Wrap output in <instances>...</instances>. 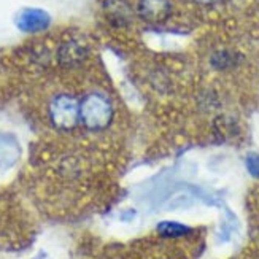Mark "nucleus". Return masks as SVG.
<instances>
[{"mask_svg":"<svg viewBox=\"0 0 259 259\" xmlns=\"http://www.w3.org/2000/svg\"><path fill=\"white\" fill-rule=\"evenodd\" d=\"M16 24L21 30L24 32H38L47 29V26L50 24V16L41 10H24L21 11Z\"/></svg>","mask_w":259,"mask_h":259,"instance_id":"nucleus-4","label":"nucleus"},{"mask_svg":"<svg viewBox=\"0 0 259 259\" xmlns=\"http://www.w3.org/2000/svg\"><path fill=\"white\" fill-rule=\"evenodd\" d=\"M137 15L151 24L164 22L172 15V4L170 0H139Z\"/></svg>","mask_w":259,"mask_h":259,"instance_id":"nucleus-3","label":"nucleus"},{"mask_svg":"<svg viewBox=\"0 0 259 259\" xmlns=\"http://www.w3.org/2000/svg\"><path fill=\"white\" fill-rule=\"evenodd\" d=\"M48 118L56 131H73L80 124V100L70 94L54 96L48 105Z\"/></svg>","mask_w":259,"mask_h":259,"instance_id":"nucleus-2","label":"nucleus"},{"mask_svg":"<svg viewBox=\"0 0 259 259\" xmlns=\"http://www.w3.org/2000/svg\"><path fill=\"white\" fill-rule=\"evenodd\" d=\"M113 121V105L102 93H89L80 100V124L88 131H105Z\"/></svg>","mask_w":259,"mask_h":259,"instance_id":"nucleus-1","label":"nucleus"},{"mask_svg":"<svg viewBox=\"0 0 259 259\" xmlns=\"http://www.w3.org/2000/svg\"><path fill=\"white\" fill-rule=\"evenodd\" d=\"M107 11L111 21L118 22L119 26L126 24L131 19V8L124 0H110L107 5Z\"/></svg>","mask_w":259,"mask_h":259,"instance_id":"nucleus-5","label":"nucleus"},{"mask_svg":"<svg viewBox=\"0 0 259 259\" xmlns=\"http://www.w3.org/2000/svg\"><path fill=\"white\" fill-rule=\"evenodd\" d=\"M191 2L202 5V7H211V5H217L220 0H191Z\"/></svg>","mask_w":259,"mask_h":259,"instance_id":"nucleus-9","label":"nucleus"},{"mask_svg":"<svg viewBox=\"0 0 259 259\" xmlns=\"http://www.w3.org/2000/svg\"><path fill=\"white\" fill-rule=\"evenodd\" d=\"M157 232H159L162 237L175 239V237H183V235H186L189 232V228H186L185 224H180V223L164 221V223H159V226H157Z\"/></svg>","mask_w":259,"mask_h":259,"instance_id":"nucleus-6","label":"nucleus"},{"mask_svg":"<svg viewBox=\"0 0 259 259\" xmlns=\"http://www.w3.org/2000/svg\"><path fill=\"white\" fill-rule=\"evenodd\" d=\"M246 167L253 177H259V154H250L246 157Z\"/></svg>","mask_w":259,"mask_h":259,"instance_id":"nucleus-8","label":"nucleus"},{"mask_svg":"<svg viewBox=\"0 0 259 259\" xmlns=\"http://www.w3.org/2000/svg\"><path fill=\"white\" fill-rule=\"evenodd\" d=\"M84 56V50L80 47L78 43L70 41L67 43L65 47L61 50V59L67 64H75V62H80Z\"/></svg>","mask_w":259,"mask_h":259,"instance_id":"nucleus-7","label":"nucleus"}]
</instances>
